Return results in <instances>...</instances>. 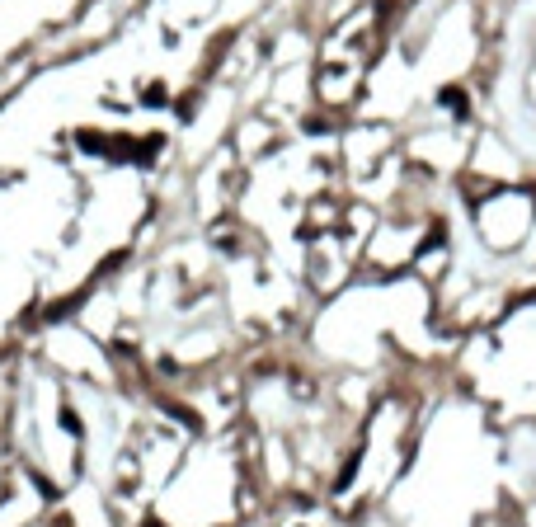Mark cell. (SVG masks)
<instances>
[{
	"mask_svg": "<svg viewBox=\"0 0 536 527\" xmlns=\"http://www.w3.org/2000/svg\"><path fill=\"white\" fill-rule=\"evenodd\" d=\"M62 429H66V434H80V419H76V410H62Z\"/></svg>",
	"mask_w": 536,
	"mask_h": 527,
	"instance_id": "cell-2",
	"label": "cell"
},
{
	"mask_svg": "<svg viewBox=\"0 0 536 527\" xmlns=\"http://www.w3.org/2000/svg\"><path fill=\"white\" fill-rule=\"evenodd\" d=\"M442 104H447L452 113H466V94H461L457 85H447V90H442Z\"/></svg>",
	"mask_w": 536,
	"mask_h": 527,
	"instance_id": "cell-1",
	"label": "cell"
}]
</instances>
